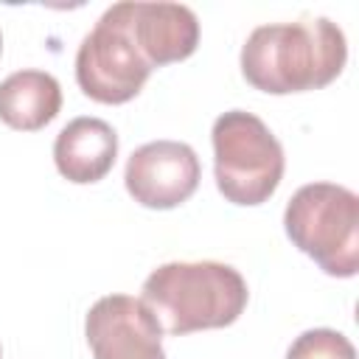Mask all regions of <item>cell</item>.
I'll list each match as a JSON object with an SVG mask.
<instances>
[{"label":"cell","instance_id":"cell-3","mask_svg":"<svg viewBox=\"0 0 359 359\" xmlns=\"http://www.w3.org/2000/svg\"><path fill=\"white\" fill-rule=\"evenodd\" d=\"M289 241L325 275L353 278L359 269V196L337 182L297 188L283 210Z\"/></svg>","mask_w":359,"mask_h":359},{"label":"cell","instance_id":"cell-6","mask_svg":"<svg viewBox=\"0 0 359 359\" xmlns=\"http://www.w3.org/2000/svg\"><path fill=\"white\" fill-rule=\"evenodd\" d=\"M202 165L196 151L180 140H151L126 160L123 182L129 196L151 210H171L188 202L199 185Z\"/></svg>","mask_w":359,"mask_h":359},{"label":"cell","instance_id":"cell-10","mask_svg":"<svg viewBox=\"0 0 359 359\" xmlns=\"http://www.w3.org/2000/svg\"><path fill=\"white\" fill-rule=\"evenodd\" d=\"M62 109V87L45 70H17L0 81V121L17 132L48 126Z\"/></svg>","mask_w":359,"mask_h":359},{"label":"cell","instance_id":"cell-12","mask_svg":"<svg viewBox=\"0 0 359 359\" xmlns=\"http://www.w3.org/2000/svg\"><path fill=\"white\" fill-rule=\"evenodd\" d=\"M0 50H3V36H0Z\"/></svg>","mask_w":359,"mask_h":359},{"label":"cell","instance_id":"cell-13","mask_svg":"<svg viewBox=\"0 0 359 359\" xmlns=\"http://www.w3.org/2000/svg\"><path fill=\"white\" fill-rule=\"evenodd\" d=\"M0 353H3V351H0Z\"/></svg>","mask_w":359,"mask_h":359},{"label":"cell","instance_id":"cell-4","mask_svg":"<svg viewBox=\"0 0 359 359\" xmlns=\"http://www.w3.org/2000/svg\"><path fill=\"white\" fill-rule=\"evenodd\" d=\"M210 137L216 188L227 202L261 205L278 191L286 168L283 146L258 115L244 109L222 112Z\"/></svg>","mask_w":359,"mask_h":359},{"label":"cell","instance_id":"cell-5","mask_svg":"<svg viewBox=\"0 0 359 359\" xmlns=\"http://www.w3.org/2000/svg\"><path fill=\"white\" fill-rule=\"evenodd\" d=\"M151 70L154 67L137 50L115 6L101 14L76 53V81L81 93L98 104L132 101L143 90Z\"/></svg>","mask_w":359,"mask_h":359},{"label":"cell","instance_id":"cell-1","mask_svg":"<svg viewBox=\"0 0 359 359\" xmlns=\"http://www.w3.org/2000/svg\"><path fill=\"white\" fill-rule=\"evenodd\" d=\"M348 59L345 34L328 17L258 25L241 48L244 79L272 95L306 93L331 84Z\"/></svg>","mask_w":359,"mask_h":359},{"label":"cell","instance_id":"cell-2","mask_svg":"<svg viewBox=\"0 0 359 359\" xmlns=\"http://www.w3.org/2000/svg\"><path fill=\"white\" fill-rule=\"evenodd\" d=\"M238 269L219 261H171L143 280V303L171 337L233 325L247 306Z\"/></svg>","mask_w":359,"mask_h":359},{"label":"cell","instance_id":"cell-11","mask_svg":"<svg viewBox=\"0 0 359 359\" xmlns=\"http://www.w3.org/2000/svg\"><path fill=\"white\" fill-rule=\"evenodd\" d=\"M286 359H356V351L345 334L334 328H311L289 345Z\"/></svg>","mask_w":359,"mask_h":359},{"label":"cell","instance_id":"cell-7","mask_svg":"<svg viewBox=\"0 0 359 359\" xmlns=\"http://www.w3.org/2000/svg\"><path fill=\"white\" fill-rule=\"evenodd\" d=\"M84 334L93 359H165L157 317L132 294L98 297L87 311Z\"/></svg>","mask_w":359,"mask_h":359},{"label":"cell","instance_id":"cell-8","mask_svg":"<svg viewBox=\"0 0 359 359\" xmlns=\"http://www.w3.org/2000/svg\"><path fill=\"white\" fill-rule=\"evenodd\" d=\"M115 8L151 67L182 62L199 45V20L182 3H115Z\"/></svg>","mask_w":359,"mask_h":359},{"label":"cell","instance_id":"cell-9","mask_svg":"<svg viewBox=\"0 0 359 359\" xmlns=\"http://www.w3.org/2000/svg\"><path fill=\"white\" fill-rule=\"evenodd\" d=\"M118 157V135L101 118H73L53 143V163L67 182L90 185L104 180Z\"/></svg>","mask_w":359,"mask_h":359}]
</instances>
